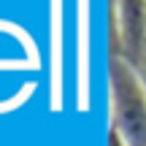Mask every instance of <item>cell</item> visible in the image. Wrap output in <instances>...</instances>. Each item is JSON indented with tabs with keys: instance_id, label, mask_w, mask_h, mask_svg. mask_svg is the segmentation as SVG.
<instances>
[{
	"instance_id": "1",
	"label": "cell",
	"mask_w": 146,
	"mask_h": 146,
	"mask_svg": "<svg viewBox=\"0 0 146 146\" xmlns=\"http://www.w3.org/2000/svg\"><path fill=\"white\" fill-rule=\"evenodd\" d=\"M108 106L111 133L125 146H146V87L141 70L122 54L108 60Z\"/></svg>"
},
{
	"instance_id": "2",
	"label": "cell",
	"mask_w": 146,
	"mask_h": 146,
	"mask_svg": "<svg viewBox=\"0 0 146 146\" xmlns=\"http://www.w3.org/2000/svg\"><path fill=\"white\" fill-rule=\"evenodd\" d=\"M111 38L127 62H146V0H111Z\"/></svg>"
},
{
	"instance_id": "3",
	"label": "cell",
	"mask_w": 146,
	"mask_h": 146,
	"mask_svg": "<svg viewBox=\"0 0 146 146\" xmlns=\"http://www.w3.org/2000/svg\"><path fill=\"white\" fill-rule=\"evenodd\" d=\"M108 146H125V143H122V138L116 133H108Z\"/></svg>"
},
{
	"instance_id": "4",
	"label": "cell",
	"mask_w": 146,
	"mask_h": 146,
	"mask_svg": "<svg viewBox=\"0 0 146 146\" xmlns=\"http://www.w3.org/2000/svg\"><path fill=\"white\" fill-rule=\"evenodd\" d=\"M138 70H141V78H143V87H146V62L141 65V68H138Z\"/></svg>"
}]
</instances>
